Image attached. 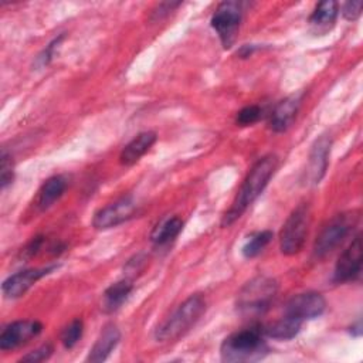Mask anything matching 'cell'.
I'll return each instance as SVG.
<instances>
[{
  "label": "cell",
  "instance_id": "18",
  "mask_svg": "<svg viewBox=\"0 0 363 363\" xmlns=\"http://www.w3.org/2000/svg\"><path fill=\"white\" fill-rule=\"evenodd\" d=\"M339 13V4L333 0L320 1L309 17L311 26L315 28L316 33L328 31L336 21Z\"/></svg>",
  "mask_w": 363,
  "mask_h": 363
},
{
  "label": "cell",
  "instance_id": "1",
  "mask_svg": "<svg viewBox=\"0 0 363 363\" xmlns=\"http://www.w3.org/2000/svg\"><path fill=\"white\" fill-rule=\"evenodd\" d=\"M277 167H278V159L274 155H267V156L258 159L252 164V167L250 169L248 174L245 176L231 207L223 216V220H221L223 227L231 225L245 213V210L264 191L268 182L274 176Z\"/></svg>",
  "mask_w": 363,
  "mask_h": 363
},
{
  "label": "cell",
  "instance_id": "26",
  "mask_svg": "<svg viewBox=\"0 0 363 363\" xmlns=\"http://www.w3.org/2000/svg\"><path fill=\"white\" fill-rule=\"evenodd\" d=\"M52 353V346L51 345H43L40 347H37L35 350L33 352H28L26 356L21 357V362H31V363H35V362H43L45 359H48Z\"/></svg>",
  "mask_w": 363,
  "mask_h": 363
},
{
  "label": "cell",
  "instance_id": "10",
  "mask_svg": "<svg viewBox=\"0 0 363 363\" xmlns=\"http://www.w3.org/2000/svg\"><path fill=\"white\" fill-rule=\"evenodd\" d=\"M362 271V238L356 235L350 245L340 254L335 271L333 281L337 284L356 279Z\"/></svg>",
  "mask_w": 363,
  "mask_h": 363
},
{
  "label": "cell",
  "instance_id": "28",
  "mask_svg": "<svg viewBox=\"0 0 363 363\" xmlns=\"http://www.w3.org/2000/svg\"><path fill=\"white\" fill-rule=\"evenodd\" d=\"M61 38H62V35H60L58 38H55V40H52L45 48H44V51L38 55V58H37V62L41 65V67H44V65H47L50 61H51V58L54 57V52H55V45H58L60 44V41H61Z\"/></svg>",
  "mask_w": 363,
  "mask_h": 363
},
{
  "label": "cell",
  "instance_id": "23",
  "mask_svg": "<svg viewBox=\"0 0 363 363\" xmlns=\"http://www.w3.org/2000/svg\"><path fill=\"white\" fill-rule=\"evenodd\" d=\"M82 332H84V323L81 319H74L72 322H69L61 333V343L64 345V347L65 349L74 347L81 339Z\"/></svg>",
  "mask_w": 363,
  "mask_h": 363
},
{
  "label": "cell",
  "instance_id": "16",
  "mask_svg": "<svg viewBox=\"0 0 363 363\" xmlns=\"http://www.w3.org/2000/svg\"><path fill=\"white\" fill-rule=\"evenodd\" d=\"M330 140L326 136L319 138L309 153V164H308V179L311 183H319L323 177L328 167Z\"/></svg>",
  "mask_w": 363,
  "mask_h": 363
},
{
  "label": "cell",
  "instance_id": "21",
  "mask_svg": "<svg viewBox=\"0 0 363 363\" xmlns=\"http://www.w3.org/2000/svg\"><path fill=\"white\" fill-rule=\"evenodd\" d=\"M183 228V221L182 218L173 216V217H166L159 224L153 228L150 234V241L156 245H164L173 241L182 231Z\"/></svg>",
  "mask_w": 363,
  "mask_h": 363
},
{
  "label": "cell",
  "instance_id": "2",
  "mask_svg": "<svg viewBox=\"0 0 363 363\" xmlns=\"http://www.w3.org/2000/svg\"><path fill=\"white\" fill-rule=\"evenodd\" d=\"M269 352L261 328H248L227 336L220 347L223 362L244 363L258 362Z\"/></svg>",
  "mask_w": 363,
  "mask_h": 363
},
{
  "label": "cell",
  "instance_id": "13",
  "mask_svg": "<svg viewBox=\"0 0 363 363\" xmlns=\"http://www.w3.org/2000/svg\"><path fill=\"white\" fill-rule=\"evenodd\" d=\"M301 101H302V94H294V95L282 99L271 113L269 128L274 132L286 130L292 125V122L298 113Z\"/></svg>",
  "mask_w": 363,
  "mask_h": 363
},
{
  "label": "cell",
  "instance_id": "20",
  "mask_svg": "<svg viewBox=\"0 0 363 363\" xmlns=\"http://www.w3.org/2000/svg\"><path fill=\"white\" fill-rule=\"evenodd\" d=\"M67 189V180L62 176H52L47 179L40 191H38V199L37 204L41 210H47L51 207L65 191Z\"/></svg>",
  "mask_w": 363,
  "mask_h": 363
},
{
  "label": "cell",
  "instance_id": "24",
  "mask_svg": "<svg viewBox=\"0 0 363 363\" xmlns=\"http://www.w3.org/2000/svg\"><path fill=\"white\" fill-rule=\"evenodd\" d=\"M262 115V109L258 105H247L237 112L235 122L240 126H248L255 123Z\"/></svg>",
  "mask_w": 363,
  "mask_h": 363
},
{
  "label": "cell",
  "instance_id": "3",
  "mask_svg": "<svg viewBox=\"0 0 363 363\" xmlns=\"http://www.w3.org/2000/svg\"><path fill=\"white\" fill-rule=\"evenodd\" d=\"M206 311V301L194 294L184 299L156 329L159 342H174L184 336L201 318Z\"/></svg>",
  "mask_w": 363,
  "mask_h": 363
},
{
  "label": "cell",
  "instance_id": "4",
  "mask_svg": "<svg viewBox=\"0 0 363 363\" xmlns=\"http://www.w3.org/2000/svg\"><path fill=\"white\" fill-rule=\"evenodd\" d=\"M277 282L269 277H255L248 281L237 296V311L242 316H258L264 313L277 294Z\"/></svg>",
  "mask_w": 363,
  "mask_h": 363
},
{
  "label": "cell",
  "instance_id": "19",
  "mask_svg": "<svg viewBox=\"0 0 363 363\" xmlns=\"http://www.w3.org/2000/svg\"><path fill=\"white\" fill-rule=\"evenodd\" d=\"M301 326H302L301 320L291 318L288 315H284L281 319L264 326V329L261 330L264 336L278 339V340H289L299 333Z\"/></svg>",
  "mask_w": 363,
  "mask_h": 363
},
{
  "label": "cell",
  "instance_id": "22",
  "mask_svg": "<svg viewBox=\"0 0 363 363\" xmlns=\"http://www.w3.org/2000/svg\"><path fill=\"white\" fill-rule=\"evenodd\" d=\"M272 240V233L268 231V230H264V231H258L255 234H252L247 241L245 244L242 245V255L245 258H254L257 257L268 244L269 241Z\"/></svg>",
  "mask_w": 363,
  "mask_h": 363
},
{
  "label": "cell",
  "instance_id": "25",
  "mask_svg": "<svg viewBox=\"0 0 363 363\" xmlns=\"http://www.w3.org/2000/svg\"><path fill=\"white\" fill-rule=\"evenodd\" d=\"M14 179V164H13V157L9 155L6 150L1 152V159H0V183L1 189H6Z\"/></svg>",
  "mask_w": 363,
  "mask_h": 363
},
{
  "label": "cell",
  "instance_id": "12",
  "mask_svg": "<svg viewBox=\"0 0 363 363\" xmlns=\"http://www.w3.org/2000/svg\"><path fill=\"white\" fill-rule=\"evenodd\" d=\"M57 267H43V268H30L24 271H18L10 277H7L1 284V291L4 296L7 298H20L24 295L35 282H38L41 278L52 272Z\"/></svg>",
  "mask_w": 363,
  "mask_h": 363
},
{
  "label": "cell",
  "instance_id": "15",
  "mask_svg": "<svg viewBox=\"0 0 363 363\" xmlns=\"http://www.w3.org/2000/svg\"><path fill=\"white\" fill-rule=\"evenodd\" d=\"M156 139L157 136L152 130L140 132L128 145H125V147L119 155V162L123 166L135 164L146 152H149V149L155 145Z\"/></svg>",
  "mask_w": 363,
  "mask_h": 363
},
{
  "label": "cell",
  "instance_id": "7",
  "mask_svg": "<svg viewBox=\"0 0 363 363\" xmlns=\"http://www.w3.org/2000/svg\"><path fill=\"white\" fill-rule=\"evenodd\" d=\"M241 4L238 1H223L217 6L214 14L211 16L210 24L217 33L224 48H230L238 34L241 23Z\"/></svg>",
  "mask_w": 363,
  "mask_h": 363
},
{
  "label": "cell",
  "instance_id": "17",
  "mask_svg": "<svg viewBox=\"0 0 363 363\" xmlns=\"http://www.w3.org/2000/svg\"><path fill=\"white\" fill-rule=\"evenodd\" d=\"M132 289H133V285L128 279H121V281L109 285L105 289L104 298H102L104 311L106 313H112V312L118 311L123 305V302H126Z\"/></svg>",
  "mask_w": 363,
  "mask_h": 363
},
{
  "label": "cell",
  "instance_id": "8",
  "mask_svg": "<svg viewBox=\"0 0 363 363\" xmlns=\"http://www.w3.org/2000/svg\"><path fill=\"white\" fill-rule=\"evenodd\" d=\"M136 208L138 204L135 199L132 196H123L98 210L92 218V225L96 230H108L116 227L132 218L136 213Z\"/></svg>",
  "mask_w": 363,
  "mask_h": 363
},
{
  "label": "cell",
  "instance_id": "27",
  "mask_svg": "<svg viewBox=\"0 0 363 363\" xmlns=\"http://www.w3.org/2000/svg\"><path fill=\"white\" fill-rule=\"evenodd\" d=\"M362 7H363V1L357 0V1H347L342 6V14L346 20H356L360 13H362Z\"/></svg>",
  "mask_w": 363,
  "mask_h": 363
},
{
  "label": "cell",
  "instance_id": "5",
  "mask_svg": "<svg viewBox=\"0 0 363 363\" xmlns=\"http://www.w3.org/2000/svg\"><path fill=\"white\" fill-rule=\"evenodd\" d=\"M311 218V207L308 203H301L292 210L279 234V248L282 254L295 255L303 248Z\"/></svg>",
  "mask_w": 363,
  "mask_h": 363
},
{
  "label": "cell",
  "instance_id": "14",
  "mask_svg": "<svg viewBox=\"0 0 363 363\" xmlns=\"http://www.w3.org/2000/svg\"><path fill=\"white\" fill-rule=\"evenodd\" d=\"M121 340V330L115 323H106L99 336L96 337L94 346L89 350V354L86 357L88 362L99 363L108 359V356L112 353V350L118 346Z\"/></svg>",
  "mask_w": 363,
  "mask_h": 363
},
{
  "label": "cell",
  "instance_id": "29",
  "mask_svg": "<svg viewBox=\"0 0 363 363\" xmlns=\"http://www.w3.org/2000/svg\"><path fill=\"white\" fill-rule=\"evenodd\" d=\"M43 237L41 235H38V237H34L28 244H27V247L23 250V254L27 257V258H30V257H33L35 252H38V250L41 248V245H43Z\"/></svg>",
  "mask_w": 363,
  "mask_h": 363
},
{
  "label": "cell",
  "instance_id": "11",
  "mask_svg": "<svg viewBox=\"0 0 363 363\" xmlns=\"http://www.w3.org/2000/svg\"><path fill=\"white\" fill-rule=\"evenodd\" d=\"M43 323L38 320H16L9 323L0 333V349L13 350L40 335Z\"/></svg>",
  "mask_w": 363,
  "mask_h": 363
},
{
  "label": "cell",
  "instance_id": "30",
  "mask_svg": "<svg viewBox=\"0 0 363 363\" xmlns=\"http://www.w3.org/2000/svg\"><path fill=\"white\" fill-rule=\"evenodd\" d=\"M180 6V3H160L157 9L153 11V18H162L163 16H167L174 7Z\"/></svg>",
  "mask_w": 363,
  "mask_h": 363
},
{
  "label": "cell",
  "instance_id": "9",
  "mask_svg": "<svg viewBox=\"0 0 363 363\" xmlns=\"http://www.w3.org/2000/svg\"><path fill=\"white\" fill-rule=\"evenodd\" d=\"M326 309V301L322 294L315 291L294 295L285 305V315L301 322L320 316Z\"/></svg>",
  "mask_w": 363,
  "mask_h": 363
},
{
  "label": "cell",
  "instance_id": "6",
  "mask_svg": "<svg viewBox=\"0 0 363 363\" xmlns=\"http://www.w3.org/2000/svg\"><path fill=\"white\" fill-rule=\"evenodd\" d=\"M356 224V216L353 213H343L332 218L318 235L313 244V257L320 259L336 250L345 238L350 234Z\"/></svg>",
  "mask_w": 363,
  "mask_h": 363
}]
</instances>
